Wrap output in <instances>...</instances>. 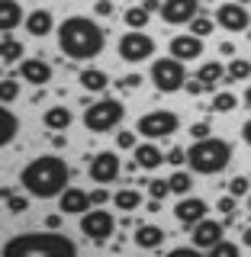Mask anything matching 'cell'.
I'll use <instances>...</instances> for the list:
<instances>
[{
    "label": "cell",
    "instance_id": "obj_52",
    "mask_svg": "<svg viewBox=\"0 0 251 257\" xmlns=\"http://www.w3.org/2000/svg\"><path fill=\"white\" fill-rule=\"evenodd\" d=\"M241 100H245V106H248V109H251V84H248V87H245V96H241Z\"/></svg>",
    "mask_w": 251,
    "mask_h": 257
},
{
    "label": "cell",
    "instance_id": "obj_49",
    "mask_svg": "<svg viewBox=\"0 0 251 257\" xmlns=\"http://www.w3.org/2000/svg\"><path fill=\"white\" fill-rule=\"evenodd\" d=\"M52 145H55V148H64V145H68V139H64V132H61V135L55 132V135H52Z\"/></svg>",
    "mask_w": 251,
    "mask_h": 257
},
{
    "label": "cell",
    "instance_id": "obj_26",
    "mask_svg": "<svg viewBox=\"0 0 251 257\" xmlns=\"http://www.w3.org/2000/svg\"><path fill=\"white\" fill-rule=\"evenodd\" d=\"M251 77V61L248 58H232L225 68V84H235V80H248Z\"/></svg>",
    "mask_w": 251,
    "mask_h": 257
},
{
    "label": "cell",
    "instance_id": "obj_19",
    "mask_svg": "<svg viewBox=\"0 0 251 257\" xmlns=\"http://www.w3.org/2000/svg\"><path fill=\"white\" fill-rule=\"evenodd\" d=\"M20 23H26L20 0H0V32H4V36H10Z\"/></svg>",
    "mask_w": 251,
    "mask_h": 257
},
{
    "label": "cell",
    "instance_id": "obj_2",
    "mask_svg": "<svg viewBox=\"0 0 251 257\" xmlns=\"http://www.w3.org/2000/svg\"><path fill=\"white\" fill-rule=\"evenodd\" d=\"M55 32H58V48L71 61H91L107 45L103 26L87 20V16H68V20H61V26Z\"/></svg>",
    "mask_w": 251,
    "mask_h": 257
},
{
    "label": "cell",
    "instance_id": "obj_31",
    "mask_svg": "<svg viewBox=\"0 0 251 257\" xmlns=\"http://www.w3.org/2000/svg\"><path fill=\"white\" fill-rule=\"evenodd\" d=\"M4 203H7V209H10L13 215H23V212L29 209V196H20V193L4 190Z\"/></svg>",
    "mask_w": 251,
    "mask_h": 257
},
{
    "label": "cell",
    "instance_id": "obj_14",
    "mask_svg": "<svg viewBox=\"0 0 251 257\" xmlns=\"http://www.w3.org/2000/svg\"><path fill=\"white\" fill-rule=\"evenodd\" d=\"M222 231H225V222H216V219H209V215H206L203 222H197V225H193L190 241L200 247V251H209V247H216V244H219V241L225 238Z\"/></svg>",
    "mask_w": 251,
    "mask_h": 257
},
{
    "label": "cell",
    "instance_id": "obj_24",
    "mask_svg": "<svg viewBox=\"0 0 251 257\" xmlns=\"http://www.w3.org/2000/svg\"><path fill=\"white\" fill-rule=\"evenodd\" d=\"M197 77L206 84V90H209V93H216V84H219V80H225V68H222L219 61H206L203 68L197 71Z\"/></svg>",
    "mask_w": 251,
    "mask_h": 257
},
{
    "label": "cell",
    "instance_id": "obj_54",
    "mask_svg": "<svg viewBox=\"0 0 251 257\" xmlns=\"http://www.w3.org/2000/svg\"><path fill=\"white\" fill-rule=\"evenodd\" d=\"M238 4H251V0H238Z\"/></svg>",
    "mask_w": 251,
    "mask_h": 257
},
{
    "label": "cell",
    "instance_id": "obj_23",
    "mask_svg": "<svg viewBox=\"0 0 251 257\" xmlns=\"http://www.w3.org/2000/svg\"><path fill=\"white\" fill-rule=\"evenodd\" d=\"M42 122H45V128H52V132H64V128L74 122V112H71L68 106H48Z\"/></svg>",
    "mask_w": 251,
    "mask_h": 257
},
{
    "label": "cell",
    "instance_id": "obj_39",
    "mask_svg": "<svg viewBox=\"0 0 251 257\" xmlns=\"http://www.w3.org/2000/svg\"><path fill=\"white\" fill-rule=\"evenodd\" d=\"M184 90H187L190 96H203V93H209V90H206V84H203L200 77H187V87H184Z\"/></svg>",
    "mask_w": 251,
    "mask_h": 257
},
{
    "label": "cell",
    "instance_id": "obj_42",
    "mask_svg": "<svg viewBox=\"0 0 251 257\" xmlns=\"http://www.w3.org/2000/svg\"><path fill=\"white\" fill-rule=\"evenodd\" d=\"M209 132H213V128H209V122H197V125H190L193 142H197V139H209Z\"/></svg>",
    "mask_w": 251,
    "mask_h": 257
},
{
    "label": "cell",
    "instance_id": "obj_12",
    "mask_svg": "<svg viewBox=\"0 0 251 257\" xmlns=\"http://www.w3.org/2000/svg\"><path fill=\"white\" fill-rule=\"evenodd\" d=\"M209 215V206H206V199H200V196H181L177 199V206H174V219L184 225V228H193L197 222H203Z\"/></svg>",
    "mask_w": 251,
    "mask_h": 257
},
{
    "label": "cell",
    "instance_id": "obj_4",
    "mask_svg": "<svg viewBox=\"0 0 251 257\" xmlns=\"http://www.w3.org/2000/svg\"><path fill=\"white\" fill-rule=\"evenodd\" d=\"M229 161H232V145L225 139H213L209 135V139H197L187 148V164L193 174H206V177L222 174L229 167Z\"/></svg>",
    "mask_w": 251,
    "mask_h": 257
},
{
    "label": "cell",
    "instance_id": "obj_36",
    "mask_svg": "<svg viewBox=\"0 0 251 257\" xmlns=\"http://www.w3.org/2000/svg\"><path fill=\"white\" fill-rule=\"evenodd\" d=\"M168 193H171V180H158V177L148 180V196L151 199H164Z\"/></svg>",
    "mask_w": 251,
    "mask_h": 257
},
{
    "label": "cell",
    "instance_id": "obj_11",
    "mask_svg": "<svg viewBox=\"0 0 251 257\" xmlns=\"http://www.w3.org/2000/svg\"><path fill=\"white\" fill-rule=\"evenodd\" d=\"M216 23H219L222 29H229V32H248V26H251V13H248L245 4L232 0V4H222L219 10H216Z\"/></svg>",
    "mask_w": 251,
    "mask_h": 257
},
{
    "label": "cell",
    "instance_id": "obj_28",
    "mask_svg": "<svg viewBox=\"0 0 251 257\" xmlns=\"http://www.w3.org/2000/svg\"><path fill=\"white\" fill-rule=\"evenodd\" d=\"M0 58H4V64H16L23 58V45L16 42V39L4 36V45H0Z\"/></svg>",
    "mask_w": 251,
    "mask_h": 257
},
{
    "label": "cell",
    "instance_id": "obj_45",
    "mask_svg": "<svg viewBox=\"0 0 251 257\" xmlns=\"http://www.w3.org/2000/svg\"><path fill=\"white\" fill-rule=\"evenodd\" d=\"M94 10H97V16H113V4L110 0H97Z\"/></svg>",
    "mask_w": 251,
    "mask_h": 257
},
{
    "label": "cell",
    "instance_id": "obj_22",
    "mask_svg": "<svg viewBox=\"0 0 251 257\" xmlns=\"http://www.w3.org/2000/svg\"><path fill=\"white\" fill-rule=\"evenodd\" d=\"M77 80H80V87H84L87 93H103L110 87V74L100 71V68H84L77 74Z\"/></svg>",
    "mask_w": 251,
    "mask_h": 257
},
{
    "label": "cell",
    "instance_id": "obj_15",
    "mask_svg": "<svg viewBox=\"0 0 251 257\" xmlns=\"http://www.w3.org/2000/svg\"><path fill=\"white\" fill-rule=\"evenodd\" d=\"M20 80H26L32 87H45L52 80V64L42 58H26L20 61Z\"/></svg>",
    "mask_w": 251,
    "mask_h": 257
},
{
    "label": "cell",
    "instance_id": "obj_6",
    "mask_svg": "<svg viewBox=\"0 0 251 257\" xmlns=\"http://www.w3.org/2000/svg\"><path fill=\"white\" fill-rule=\"evenodd\" d=\"M181 58H174V55H168V58H155L151 64V80H155V90L158 93H177L187 87V71H184Z\"/></svg>",
    "mask_w": 251,
    "mask_h": 257
},
{
    "label": "cell",
    "instance_id": "obj_51",
    "mask_svg": "<svg viewBox=\"0 0 251 257\" xmlns=\"http://www.w3.org/2000/svg\"><path fill=\"white\" fill-rule=\"evenodd\" d=\"M241 244L251 247V228H245V235H241Z\"/></svg>",
    "mask_w": 251,
    "mask_h": 257
},
{
    "label": "cell",
    "instance_id": "obj_8",
    "mask_svg": "<svg viewBox=\"0 0 251 257\" xmlns=\"http://www.w3.org/2000/svg\"><path fill=\"white\" fill-rule=\"evenodd\" d=\"M155 55V39L142 29H129L123 39H119V58L129 64H142Z\"/></svg>",
    "mask_w": 251,
    "mask_h": 257
},
{
    "label": "cell",
    "instance_id": "obj_47",
    "mask_svg": "<svg viewBox=\"0 0 251 257\" xmlns=\"http://www.w3.org/2000/svg\"><path fill=\"white\" fill-rule=\"evenodd\" d=\"M45 228H61V215H58V212H52V215L45 219Z\"/></svg>",
    "mask_w": 251,
    "mask_h": 257
},
{
    "label": "cell",
    "instance_id": "obj_30",
    "mask_svg": "<svg viewBox=\"0 0 251 257\" xmlns=\"http://www.w3.org/2000/svg\"><path fill=\"white\" fill-rule=\"evenodd\" d=\"M171 193H177V196H187L190 193V187H193V180H190V171H174L171 177Z\"/></svg>",
    "mask_w": 251,
    "mask_h": 257
},
{
    "label": "cell",
    "instance_id": "obj_32",
    "mask_svg": "<svg viewBox=\"0 0 251 257\" xmlns=\"http://www.w3.org/2000/svg\"><path fill=\"white\" fill-rule=\"evenodd\" d=\"M16 132H20V119L10 112V106H4V145H10L16 139Z\"/></svg>",
    "mask_w": 251,
    "mask_h": 257
},
{
    "label": "cell",
    "instance_id": "obj_3",
    "mask_svg": "<svg viewBox=\"0 0 251 257\" xmlns=\"http://www.w3.org/2000/svg\"><path fill=\"white\" fill-rule=\"evenodd\" d=\"M77 244L58 228L48 231H23L4 244V257H74Z\"/></svg>",
    "mask_w": 251,
    "mask_h": 257
},
{
    "label": "cell",
    "instance_id": "obj_40",
    "mask_svg": "<svg viewBox=\"0 0 251 257\" xmlns=\"http://www.w3.org/2000/svg\"><path fill=\"white\" fill-rule=\"evenodd\" d=\"M235 199L238 196H232V193H229V196H222L219 203H216V209H219L222 215H235Z\"/></svg>",
    "mask_w": 251,
    "mask_h": 257
},
{
    "label": "cell",
    "instance_id": "obj_10",
    "mask_svg": "<svg viewBox=\"0 0 251 257\" xmlns=\"http://www.w3.org/2000/svg\"><path fill=\"white\" fill-rule=\"evenodd\" d=\"M123 171V164H119V155L116 151H100V155L91 158V164H87V174H91L94 183H113Z\"/></svg>",
    "mask_w": 251,
    "mask_h": 257
},
{
    "label": "cell",
    "instance_id": "obj_17",
    "mask_svg": "<svg viewBox=\"0 0 251 257\" xmlns=\"http://www.w3.org/2000/svg\"><path fill=\"white\" fill-rule=\"evenodd\" d=\"M58 199H61V212H64V215H84L87 209L94 206V203H91V193L80 190V187H68Z\"/></svg>",
    "mask_w": 251,
    "mask_h": 257
},
{
    "label": "cell",
    "instance_id": "obj_35",
    "mask_svg": "<svg viewBox=\"0 0 251 257\" xmlns=\"http://www.w3.org/2000/svg\"><path fill=\"white\" fill-rule=\"evenodd\" d=\"M213 29H216V23L209 20V16H197V20L190 23V32H193V36H200V39H206Z\"/></svg>",
    "mask_w": 251,
    "mask_h": 257
},
{
    "label": "cell",
    "instance_id": "obj_38",
    "mask_svg": "<svg viewBox=\"0 0 251 257\" xmlns=\"http://www.w3.org/2000/svg\"><path fill=\"white\" fill-rule=\"evenodd\" d=\"M116 145H119L123 151H135V145H139V135H135V132H119V135H116Z\"/></svg>",
    "mask_w": 251,
    "mask_h": 257
},
{
    "label": "cell",
    "instance_id": "obj_41",
    "mask_svg": "<svg viewBox=\"0 0 251 257\" xmlns=\"http://www.w3.org/2000/svg\"><path fill=\"white\" fill-rule=\"evenodd\" d=\"M184 161H187V151H184V148H171V151H168V164L181 167Z\"/></svg>",
    "mask_w": 251,
    "mask_h": 257
},
{
    "label": "cell",
    "instance_id": "obj_18",
    "mask_svg": "<svg viewBox=\"0 0 251 257\" xmlns=\"http://www.w3.org/2000/svg\"><path fill=\"white\" fill-rule=\"evenodd\" d=\"M164 161H168V155H164V151H161L151 139L145 142V145H135V164H139L142 171H158Z\"/></svg>",
    "mask_w": 251,
    "mask_h": 257
},
{
    "label": "cell",
    "instance_id": "obj_50",
    "mask_svg": "<svg viewBox=\"0 0 251 257\" xmlns=\"http://www.w3.org/2000/svg\"><path fill=\"white\" fill-rule=\"evenodd\" d=\"M219 52H222V55H235V45H232V42H222Z\"/></svg>",
    "mask_w": 251,
    "mask_h": 257
},
{
    "label": "cell",
    "instance_id": "obj_44",
    "mask_svg": "<svg viewBox=\"0 0 251 257\" xmlns=\"http://www.w3.org/2000/svg\"><path fill=\"white\" fill-rule=\"evenodd\" d=\"M91 203H94V206H103V203H110V193L103 190V187H100V190H91Z\"/></svg>",
    "mask_w": 251,
    "mask_h": 257
},
{
    "label": "cell",
    "instance_id": "obj_43",
    "mask_svg": "<svg viewBox=\"0 0 251 257\" xmlns=\"http://www.w3.org/2000/svg\"><path fill=\"white\" fill-rule=\"evenodd\" d=\"M119 87H126V90H135V87H142V74H126L119 80Z\"/></svg>",
    "mask_w": 251,
    "mask_h": 257
},
{
    "label": "cell",
    "instance_id": "obj_37",
    "mask_svg": "<svg viewBox=\"0 0 251 257\" xmlns=\"http://www.w3.org/2000/svg\"><path fill=\"white\" fill-rule=\"evenodd\" d=\"M229 193H232V196H248V193H251V180H248V177H232V180H229Z\"/></svg>",
    "mask_w": 251,
    "mask_h": 257
},
{
    "label": "cell",
    "instance_id": "obj_25",
    "mask_svg": "<svg viewBox=\"0 0 251 257\" xmlns=\"http://www.w3.org/2000/svg\"><path fill=\"white\" fill-rule=\"evenodd\" d=\"M113 203H116V209H123V212H135V209H142V193L132 190V187H123L113 196Z\"/></svg>",
    "mask_w": 251,
    "mask_h": 257
},
{
    "label": "cell",
    "instance_id": "obj_16",
    "mask_svg": "<svg viewBox=\"0 0 251 257\" xmlns=\"http://www.w3.org/2000/svg\"><path fill=\"white\" fill-rule=\"evenodd\" d=\"M171 55L181 61H197L203 55V39L193 36V32H184V36H174L171 39Z\"/></svg>",
    "mask_w": 251,
    "mask_h": 257
},
{
    "label": "cell",
    "instance_id": "obj_21",
    "mask_svg": "<svg viewBox=\"0 0 251 257\" xmlns=\"http://www.w3.org/2000/svg\"><path fill=\"white\" fill-rule=\"evenodd\" d=\"M52 29H58V26H55V16L48 13V10H32V13H26V32H29V36L45 39Z\"/></svg>",
    "mask_w": 251,
    "mask_h": 257
},
{
    "label": "cell",
    "instance_id": "obj_46",
    "mask_svg": "<svg viewBox=\"0 0 251 257\" xmlns=\"http://www.w3.org/2000/svg\"><path fill=\"white\" fill-rule=\"evenodd\" d=\"M145 10H148V13H161V7H164V0H145Z\"/></svg>",
    "mask_w": 251,
    "mask_h": 257
},
{
    "label": "cell",
    "instance_id": "obj_9",
    "mask_svg": "<svg viewBox=\"0 0 251 257\" xmlns=\"http://www.w3.org/2000/svg\"><path fill=\"white\" fill-rule=\"evenodd\" d=\"M113 228H116V219H113V212H107V209H87L84 215H80V235H87L94 241V244H103Z\"/></svg>",
    "mask_w": 251,
    "mask_h": 257
},
{
    "label": "cell",
    "instance_id": "obj_29",
    "mask_svg": "<svg viewBox=\"0 0 251 257\" xmlns=\"http://www.w3.org/2000/svg\"><path fill=\"white\" fill-rule=\"evenodd\" d=\"M235 106H238V96L229 93V90L213 93V103H209V109H213V112H232Z\"/></svg>",
    "mask_w": 251,
    "mask_h": 257
},
{
    "label": "cell",
    "instance_id": "obj_33",
    "mask_svg": "<svg viewBox=\"0 0 251 257\" xmlns=\"http://www.w3.org/2000/svg\"><path fill=\"white\" fill-rule=\"evenodd\" d=\"M16 96H20V80H16V77H4V84H0V100H4V106H10Z\"/></svg>",
    "mask_w": 251,
    "mask_h": 257
},
{
    "label": "cell",
    "instance_id": "obj_53",
    "mask_svg": "<svg viewBox=\"0 0 251 257\" xmlns=\"http://www.w3.org/2000/svg\"><path fill=\"white\" fill-rule=\"evenodd\" d=\"M248 209H251V193H248Z\"/></svg>",
    "mask_w": 251,
    "mask_h": 257
},
{
    "label": "cell",
    "instance_id": "obj_27",
    "mask_svg": "<svg viewBox=\"0 0 251 257\" xmlns=\"http://www.w3.org/2000/svg\"><path fill=\"white\" fill-rule=\"evenodd\" d=\"M123 20H126L129 29H145V26H148V20H151V13L145 10V7H129V10L123 13Z\"/></svg>",
    "mask_w": 251,
    "mask_h": 257
},
{
    "label": "cell",
    "instance_id": "obj_34",
    "mask_svg": "<svg viewBox=\"0 0 251 257\" xmlns=\"http://www.w3.org/2000/svg\"><path fill=\"white\" fill-rule=\"evenodd\" d=\"M238 251H241L238 244H232V241H225V238H222L219 244H216V247H209L206 254H209V257H238Z\"/></svg>",
    "mask_w": 251,
    "mask_h": 257
},
{
    "label": "cell",
    "instance_id": "obj_13",
    "mask_svg": "<svg viewBox=\"0 0 251 257\" xmlns=\"http://www.w3.org/2000/svg\"><path fill=\"white\" fill-rule=\"evenodd\" d=\"M197 16H200V0H164V7H161V20L171 26L193 23Z\"/></svg>",
    "mask_w": 251,
    "mask_h": 257
},
{
    "label": "cell",
    "instance_id": "obj_1",
    "mask_svg": "<svg viewBox=\"0 0 251 257\" xmlns=\"http://www.w3.org/2000/svg\"><path fill=\"white\" fill-rule=\"evenodd\" d=\"M68 180H71V171H68V164H64V158H58V155H42V158L29 161L20 171L23 190L36 199L61 196V193L68 190Z\"/></svg>",
    "mask_w": 251,
    "mask_h": 257
},
{
    "label": "cell",
    "instance_id": "obj_20",
    "mask_svg": "<svg viewBox=\"0 0 251 257\" xmlns=\"http://www.w3.org/2000/svg\"><path fill=\"white\" fill-rule=\"evenodd\" d=\"M132 238H135V244H139L142 251H158V247L164 244L168 231H164V228H158V225H139Z\"/></svg>",
    "mask_w": 251,
    "mask_h": 257
},
{
    "label": "cell",
    "instance_id": "obj_7",
    "mask_svg": "<svg viewBox=\"0 0 251 257\" xmlns=\"http://www.w3.org/2000/svg\"><path fill=\"white\" fill-rule=\"evenodd\" d=\"M177 128H181V116H177V112H171V109H151V112H145V116L139 119L135 132H139L142 139L158 142V139L174 135Z\"/></svg>",
    "mask_w": 251,
    "mask_h": 257
},
{
    "label": "cell",
    "instance_id": "obj_48",
    "mask_svg": "<svg viewBox=\"0 0 251 257\" xmlns=\"http://www.w3.org/2000/svg\"><path fill=\"white\" fill-rule=\"evenodd\" d=\"M241 139H245V145H248V148H251V119H248L245 125H241Z\"/></svg>",
    "mask_w": 251,
    "mask_h": 257
},
{
    "label": "cell",
    "instance_id": "obj_5",
    "mask_svg": "<svg viewBox=\"0 0 251 257\" xmlns=\"http://www.w3.org/2000/svg\"><path fill=\"white\" fill-rule=\"evenodd\" d=\"M123 119H126V106L119 100H113V96H103V100H97L84 109V125L91 132H100V135L113 132Z\"/></svg>",
    "mask_w": 251,
    "mask_h": 257
}]
</instances>
